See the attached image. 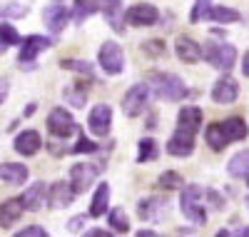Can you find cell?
<instances>
[{
  "mask_svg": "<svg viewBox=\"0 0 249 237\" xmlns=\"http://www.w3.org/2000/svg\"><path fill=\"white\" fill-rule=\"evenodd\" d=\"M202 127V110L195 105H184L177 115V130L167 140V153L172 158H190L195 153V138Z\"/></svg>",
  "mask_w": 249,
  "mask_h": 237,
  "instance_id": "cell-1",
  "label": "cell"
},
{
  "mask_svg": "<svg viewBox=\"0 0 249 237\" xmlns=\"http://www.w3.org/2000/svg\"><path fill=\"white\" fill-rule=\"evenodd\" d=\"M244 138H247V122L242 118H230L224 122H212V125H207V130H204V140L214 153H222L230 142L244 140Z\"/></svg>",
  "mask_w": 249,
  "mask_h": 237,
  "instance_id": "cell-2",
  "label": "cell"
},
{
  "mask_svg": "<svg viewBox=\"0 0 249 237\" xmlns=\"http://www.w3.org/2000/svg\"><path fill=\"white\" fill-rule=\"evenodd\" d=\"M184 187V185H182ZM179 210L190 222L204 225L207 222V210H204V190L199 185H187L179 195Z\"/></svg>",
  "mask_w": 249,
  "mask_h": 237,
  "instance_id": "cell-3",
  "label": "cell"
},
{
  "mask_svg": "<svg viewBox=\"0 0 249 237\" xmlns=\"http://www.w3.org/2000/svg\"><path fill=\"white\" fill-rule=\"evenodd\" d=\"M150 85H152V90H155L157 98L170 100V102H179L187 95L184 80L172 75V73H152L150 75Z\"/></svg>",
  "mask_w": 249,
  "mask_h": 237,
  "instance_id": "cell-4",
  "label": "cell"
},
{
  "mask_svg": "<svg viewBox=\"0 0 249 237\" xmlns=\"http://www.w3.org/2000/svg\"><path fill=\"white\" fill-rule=\"evenodd\" d=\"M202 58L210 62L212 68L217 70H230L234 65V60H237V50L234 45H230V42H204V48H202Z\"/></svg>",
  "mask_w": 249,
  "mask_h": 237,
  "instance_id": "cell-5",
  "label": "cell"
},
{
  "mask_svg": "<svg viewBox=\"0 0 249 237\" xmlns=\"http://www.w3.org/2000/svg\"><path fill=\"white\" fill-rule=\"evenodd\" d=\"M147 102H150V85L137 82L124 93L122 98V113L127 118H140L144 110H147Z\"/></svg>",
  "mask_w": 249,
  "mask_h": 237,
  "instance_id": "cell-6",
  "label": "cell"
},
{
  "mask_svg": "<svg viewBox=\"0 0 249 237\" xmlns=\"http://www.w3.org/2000/svg\"><path fill=\"white\" fill-rule=\"evenodd\" d=\"M97 60H100V68L105 70L107 75H120L124 70V53H122V48L117 45L115 40H105V42H102Z\"/></svg>",
  "mask_w": 249,
  "mask_h": 237,
  "instance_id": "cell-7",
  "label": "cell"
},
{
  "mask_svg": "<svg viewBox=\"0 0 249 237\" xmlns=\"http://www.w3.org/2000/svg\"><path fill=\"white\" fill-rule=\"evenodd\" d=\"M48 48H53V40L45 38V35H28L25 40H20V65L23 68H33L35 65V58L40 53H45Z\"/></svg>",
  "mask_w": 249,
  "mask_h": 237,
  "instance_id": "cell-8",
  "label": "cell"
},
{
  "mask_svg": "<svg viewBox=\"0 0 249 237\" xmlns=\"http://www.w3.org/2000/svg\"><path fill=\"white\" fill-rule=\"evenodd\" d=\"M48 130L57 140H68L72 133H77V122L72 120V115L65 110V107H55V110L48 115Z\"/></svg>",
  "mask_w": 249,
  "mask_h": 237,
  "instance_id": "cell-9",
  "label": "cell"
},
{
  "mask_svg": "<svg viewBox=\"0 0 249 237\" xmlns=\"http://www.w3.org/2000/svg\"><path fill=\"white\" fill-rule=\"evenodd\" d=\"M110 125H112V107L110 105H95L88 115L90 133L97 138H105V135H110Z\"/></svg>",
  "mask_w": 249,
  "mask_h": 237,
  "instance_id": "cell-10",
  "label": "cell"
},
{
  "mask_svg": "<svg viewBox=\"0 0 249 237\" xmlns=\"http://www.w3.org/2000/svg\"><path fill=\"white\" fill-rule=\"evenodd\" d=\"M124 20L135 28H150L160 20V10L155 5H147V3H137L124 13Z\"/></svg>",
  "mask_w": 249,
  "mask_h": 237,
  "instance_id": "cell-11",
  "label": "cell"
},
{
  "mask_svg": "<svg viewBox=\"0 0 249 237\" xmlns=\"http://www.w3.org/2000/svg\"><path fill=\"white\" fill-rule=\"evenodd\" d=\"M97 172H100V170H97L95 165H88V162H77V165L70 167V187L75 190V195L85 192V190L95 182Z\"/></svg>",
  "mask_w": 249,
  "mask_h": 237,
  "instance_id": "cell-12",
  "label": "cell"
},
{
  "mask_svg": "<svg viewBox=\"0 0 249 237\" xmlns=\"http://www.w3.org/2000/svg\"><path fill=\"white\" fill-rule=\"evenodd\" d=\"M239 98V85L234 78L230 75H224L214 82V88H212V100L219 102V105H232L234 100Z\"/></svg>",
  "mask_w": 249,
  "mask_h": 237,
  "instance_id": "cell-13",
  "label": "cell"
},
{
  "mask_svg": "<svg viewBox=\"0 0 249 237\" xmlns=\"http://www.w3.org/2000/svg\"><path fill=\"white\" fill-rule=\"evenodd\" d=\"M175 53L182 62H187V65H195V62L202 60V45L197 40L187 38V35H179L177 42H175Z\"/></svg>",
  "mask_w": 249,
  "mask_h": 237,
  "instance_id": "cell-14",
  "label": "cell"
},
{
  "mask_svg": "<svg viewBox=\"0 0 249 237\" xmlns=\"http://www.w3.org/2000/svg\"><path fill=\"white\" fill-rule=\"evenodd\" d=\"M40 147H43V138H40L35 130H25L15 138V153L18 155H25V158H33L40 153Z\"/></svg>",
  "mask_w": 249,
  "mask_h": 237,
  "instance_id": "cell-15",
  "label": "cell"
},
{
  "mask_svg": "<svg viewBox=\"0 0 249 237\" xmlns=\"http://www.w3.org/2000/svg\"><path fill=\"white\" fill-rule=\"evenodd\" d=\"M45 198H48V187H45V182H35V185H30V187L23 192L20 202H23V210H28V212H37L40 207L45 205Z\"/></svg>",
  "mask_w": 249,
  "mask_h": 237,
  "instance_id": "cell-16",
  "label": "cell"
},
{
  "mask_svg": "<svg viewBox=\"0 0 249 237\" xmlns=\"http://www.w3.org/2000/svg\"><path fill=\"white\" fill-rule=\"evenodd\" d=\"M137 215L147 222H160L162 215H167V202L160 200V198H147V200H140L137 205Z\"/></svg>",
  "mask_w": 249,
  "mask_h": 237,
  "instance_id": "cell-17",
  "label": "cell"
},
{
  "mask_svg": "<svg viewBox=\"0 0 249 237\" xmlns=\"http://www.w3.org/2000/svg\"><path fill=\"white\" fill-rule=\"evenodd\" d=\"M45 200H48L50 207H55V210L68 207V205L75 200V190L70 187V182H55V185H50Z\"/></svg>",
  "mask_w": 249,
  "mask_h": 237,
  "instance_id": "cell-18",
  "label": "cell"
},
{
  "mask_svg": "<svg viewBox=\"0 0 249 237\" xmlns=\"http://www.w3.org/2000/svg\"><path fill=\"white\" fill-rule=\"evenodd\" d=\"M68 18H70V13L62 5H48L45 13H43V20H45V25H48V30L53 35L62 33V28L68 25Z\"/></svg>",
  "mask_w": 249,
  "mask_h": 237,
  "instance_id": "cell-19",
  "label": "cell"
},
{
  "mask_svg": "<svg viewBox=\"0 0 249 237\" xmlns=\"http://www.w3.org/2000/svg\"><path fill=\"white\" fill-rule=\"evenodd\" d=\"M28 167L25 165H18V162H3L0 165V180H3L5 185H23L28 180Z\"/></svg>",
  "mask_w": 249,
  "mask_h": 237,
  "instance_id": "cell-20",
  "label": "cell"
},
{
  "mask_svg": "<svg viewBox=\"0 0 249 237\" xmlns=\"http://www.w3.org/2000/svg\"><path fill=\"white\" fill-rule=\"evenodd\" d=\"M23 202L20 200H5L3 205H0V227L3 230H8V227H13L20 217H23Z\"/></svg>",
  "mask_w": 249,
  "mask_h": 237,
  "instance_id": "cell-21",
  "label": "cell"
},
{
  "mask_svg": "<svg viewBox=\"0 0 249 237\" xmlns=\"http://www.w3.org/2000/svg\"><path fill=\"white\" fill-rule=\"evenodd\" d=\"M107 205H110V185L100 182L92 195V202H90V217H102L107 212Z\"/></svg>",
  "mask_w": 249,
  "mask_h": 237,
  "instance_id": "cell-22",
  "label": "cell"
},
{
  "mask_svg": "<svg viewBox=\"0 0 249 237\" xmlns=\"http://www.w3.org/2000/svg\"><path fill=\"white\" fill-rule=\"evenodd\" d=\"M204 20H214V23H239L242 15L234 8H224V5H210L204 13Z\"/></svg>",
  "mask_w": 249,
  "mask_h": 237,
  "instance_id": "cell-23",
  "label": "cell"
},
{
  "mask_svg": "<svg viewBox=\"0 0 249 237\" xmlns=\"http://www.w3.org/2000/svg\"><path fill=\"white\" fill-rule=\"evenodd\" d=\"M227 172H230L232 178L247 182V178H249V153H247V147L230 160V165H227Z\"/></svg>",
  "mask_w": 249,
  "mask_h": 237,
  "instance_id": "cell-24",
  "label": "cell"
},
{
  "mask_svg": "<svg viewBox=\"0 0 249 237\" xmlns=\"http://www.w3.org/2000/svg\"><path fill=\"white\" fill-rule=\"evenodd\" d=\"M62 98H65L72 107H85V100H88V85L85 82H75L70 88L62 90Z\"/></svg>",
  "mask_w": 249,
  "mask_h": 237,
  "instance_id": "cell-25",
  "label": "cell"
},
{
  "mask_svg": "<svg viewBox=\"0 0 249 237\" xmlns=\"http://www.w3.org/2000/svg\"><path fill=\"white\" fill-rule=\"evenodd\" d=\"M97 10L95 0H75V10H72V23L75 25H82L85 20Z\"/></svg>",
  "mask_w": 249,
  "mask_h": 237,
  "instance_id": "cell-26",
  "label": "cell"
},
{
  "mask_svg": "<svg viewBox=\"0 0 249 237\" xmlns=\"http://www.w3.org/2000/svg\"><path fill=\"white\" fill-rule=\"evenodd\" d=\"M107 222H110L112 232H120V235H127V232H130V220H127V215H124V210H122V207L110 210Z\"/></svg>",
  "mask_w": 249,
  "mask_h": 237,
  "instance_id": "cell-27",
  "label": "cell"
},
{
  "mask_svg": "<svg viewBox=\"0 0 249 237\" xmlns=\"http://www.w3.org/2000/svg\"><path fill=\"white\" fill-rule=\"evenodd\" d=\"M60 68H62V70H70V73H77V75H85L88 80H95L92 65H90L88 60H62Z\"/></svg>",
  "mask_w": 249,
  "mask_h": 237,
  "instance_id": "cell-28",
  "label": "cell"
},
{
  "mask_svg": "<svg viewBox=\"0 0 249 237\" xmlns=\"http://www.w3.org/2000/svg\"><path fill=\"white\" fill-rule=\"evenodd\" d=\"M157 155H160V145H157L152 138H144V140H140L137 162H150V160H157Z\"/></svg>",
  "mask_w": 249,
  "mask_h": 237,
  "instance_id": "cell-29",
  "label": "cell"
},
{
  "mask_svg": "<svg viewBox=\"0 0 249 237\" xmlns=\"http://www.w3.org/2000/svg\"><path fill=\"white\" fill-rule=\"evenodd\" d=\"M102 13H105L107 23L112 25L115 33H124V10H122V3H120V5H112V8H107V10H102Z\"/></svg>",
  "mask_w": 249,
  "mask_h": 237,
  "instance_id": "cell-30",
  "label": "cell"
},
{
  "mask_svg": "<svg viewBox=\"0 0 249 237\" xmlns=\"http://www.w3.org/2000/svg\"><path fill=\"white\" fill-rule=\"evenodd\" d=\"M0 42L8 48V45H18L20 42V35H18V30H15V25H10V23H0Z\"/></svg>",
  "mask_w": 249,
  "mask_h": 237,
  "instance_id": "cell-31",
  "label": "cell"
},
{
  "mask_svg": "<svg viewBox=\"0 0 249 237\" xmlns=\"http://www.w3.org/2000/svg\"><path fill=\"white\" fill-rule=\"evenodd\" d=\"M182 185H184V180H182L179 172H162L160 175V187L162 190H177Z\"/></svg>",
  "mask_w": 249,
  "mask_h": 237,
  "instance_id": "cell-32",
  "label": "cell"
},
{
  "mask_svg": "<svg viewBox=\"0 0 249 237\" xmlns=\"http://www.w3.org/2000/svg\"><path fill=\"white\" fill-rule=\"evenodd\" d=\"M142 53L150 55V58H162L167 53V48H164L162 40H147V42H142Z\"/></svg>",
  "mask_w": 249,
  "mask_h": 237,
  "instance_id": "cell-33",
  "label": "cell"
},
{
  "mask_svg": "<svg viewBox=\"0 0 249 237\" xmlns=\"http://www.w3.org/2000/svg\"><path fill=\"white\" fill-rule=\"evenodd\" d=\"M30 13L28 5H20V3H10L5 8H0V15H5V18H25Z\"/></svg>",
  "mask_w": 249,
  "mask_h": 237,
  "instance_id": "cell-34",
  "label": "cell"
},
{
  "mask_svg": "<svg viewBox=\"0 0 249 237\" xmlns=\"http://www.w3.org/2000/svg\"><path fill=\"white\" fill-rule=\"evenodd\" d=\"M77 133H80V127H77ZM95 150H97V145H95L92 140H88V138H85V133H80L77 145L70 150V153H95Z\"/></svg>",
  "mask_w": 249,
  "mask_h": 237,
  "instance_id": "cell-35",
  "label": "cell"
},
{
  "mask_svg": "<svg viewBox=\"0 0 249 237\" xmlns=\"http://www.w3.org/2000/svg\"><path fill=\"white\" fill-rule=\"evenodd\" d=\"M210 5H212V0H197L195 8H192V15H190L192 23H199V20L204 18V13H207V8H210Z\"/></svg>",
  "mask_w": 249,
  "mask_h": 237,
  "instance_id": "cell-36",
  "label": "cell"
},
{
  "mask_svg": "<svg viewBox=\"0 0 249 237\" xmlns=\"http://www.w3.org/2000/svg\"><path fill=\"white\" fill-rule=\"evenodd\" d=\"M88 220H90V215H75V217L68 222V230L70 232H82L85 225H88Z\"/></svg>",
  "mask_w": 249,
  "mask_h": 237,
  "instance_id": "cell-37",
  "label": "cell"
},
{
  "mask_svg": "<svg viewBox=\"0 0 249 237\" xmlns=\"http://www.w3.org/2000/svg\"><path fill=\"white\" fill-rule=\"evenodd\" d=\"M18 237H48V232H45L43 227L33 225V227H25V230H20V232H18Z\"/></svg>",
  "mask_w": 249,
  "mask_h": 237,
  "instance_id": "cell-38",
  "label": "cell"
},
{
  "mask_svg": "<svg viewBox=\"0 0 249 237\" xmlns=\"http://www.w3.org/2000/svg\"><path fill=\"white\" fill-rule=\"evenodd\" d=\"M122 0H95V5H97V10H107V8H112V5H120Z\"/></svg>",
  "mask_w": 249,
  "mask_h": 237,
  "instance_id": "cell-39",
  "label": "cell"
},
{
  "mask_svg": "<svg viewBox=\"0 0 249 237\" xmlns=\"http://www.w3.org/2000/svg\"><path fill=\"white\" fill-rule=\"evenodd\" d=\"M204 195L212 200V207H214V210H222V205H224V202H222V198L217 195V192H204Z\"/></svg>",
  "mask_w": 249,
  "mask_h": 237,
  "instance_id": "cell-40",
  "label": "cell"
},
{
  "mask_svg": "<svg viewBox=\"0 0 249 237\" xmlns=\"http://www.w3.org/2000/svg\"><path fill=\"white\" fill-rule=\"evenodd\" d=\"M85 235L88 237H112V232L107 230H85Z\"/></svg>",
  "mask_w": 249,
  "mask_h": 237,
  "instance_id": "cell-41",
  "label": "cell"
},
{
  "mask_svg": "<svg viewBox=\"0 0 249 237\" xmlns=\"http://www.w3.org/2000/svg\"><path fill=\"white\" fill-rule=\"evenodd\" d=\"M242 73H244V78H249V53H244V58H242Z\"/></svg>",
  "mask_w": 249,
  "mask_h": 237,
  "instance_id": "cell-42",
  "label": "cell"
},
{
  "mask_svg": "<svg viewBox=\"0 0 249 237\" xmlns=\"http://www.w3.org/2000/svg\"><path fill=\"white\" fill-rule=\"evenodd\" d=\"M5 95H8V85H5V82H0V102L5 100Z\"/></svg>",
  "mask_w": 249,
  "mask_h": 237,
  "instance_id": "cell-43",
  "label": "cell"
},
{
  "mask_svg": "<svg viewBox=\"0 0 249 237\" xmlns=\"http://www.w3.org/2000/svg\"><path fill=\"white\" fill-rule=\"evenodd\" d=\"M137 235H140V237H155V230H140Z\"/></svg>",
  "mask_w": 249,
  "mask_h": 237,
  "instance_id": "cell-44",
  "label": "cell"
}]
</instances>
